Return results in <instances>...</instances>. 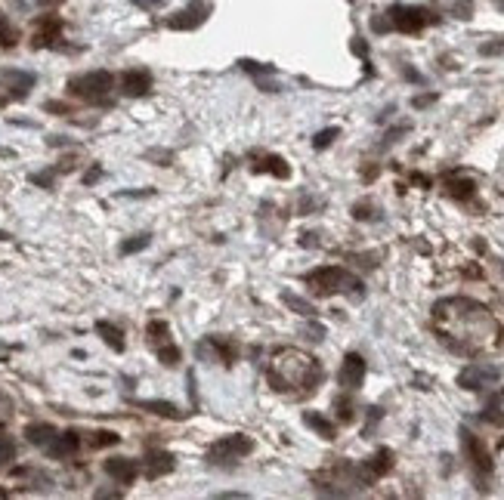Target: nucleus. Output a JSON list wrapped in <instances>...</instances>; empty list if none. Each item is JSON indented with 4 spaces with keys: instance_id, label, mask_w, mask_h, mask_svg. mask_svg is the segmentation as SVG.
Segmentation results:
<instances>
[{
    "instance_id": "obj_32",
    "label": "nucleus",
    "mask_w": 504,
    "mask_h": 500,
    "mask_svg": "<svg viewBox=\"0 0 504 500\" xmlns=\"http://www.w3.org/2000/svg\"><path fill=\"white\" fill-rule=\"evenodd\" d=\"M334 411H337V420H341V423H353L356 411H353V401H350V398H337Z\"/></svg>"
},
{
    "instance_id": "obj_18",
    "label": "nucleus",
    "mask_w": 504,
    "mask_h": 500,
    "mask_svg": "<svg viewBox=\"0 0 504 500\" xmlns=\"http://www.w3.org/2000/svg\"><path fill=\"white\" fill-rule=\"evenodd\" d=\"M78 448H81V432H75V429L56 432V438H53V442L47 444V451H50L53 460H65V457H75Z\"/></svg>"
},
{
    "instance_id": "obj_15",
    "label": "nucleus",
    "mask_w": 504,
    "mask_h": 500,
    "mask_svg": "<svg viewBox=\"0 0 504 500\" xmlns=\"http://www.w3.org/2000/svg\"><path fill=\"white\" fill-rule=\"evenodd\" d=\"M174 466H176V460H174L170 451H164V448L146 451V460H143V475H146V479H161V475L174 473Z\"/></svg>"
},
{
    "instance_id": "obj_39",
    "label": "nucleus",
    "mask_w": 504,
    "mask_h": 500,
    "mask_svg": "<svg viewBox=\"0 0 504 500\" xmlns=\"http://www.w3.org/2000/svg\"><path fill=\"white\" fill-rule=\"evenodd\" d=\"M433 99H436L433 93H430V96H417V99H415V102H411V105H415V108H427V105L433 102Z\"/></svg>"
},
{
    "instance_id": "obj_13",
    "label": "nucleus",
    "mask_w": 504,
    "mask_h": 500,
    "mask_svg": "<svg viewBox=\"0 0 504 500\" xmlns=\"http://www.w3.org/2000/svg\"><path fill=\"white\" fill-rule=\"evenodd\" d=\"M365 358L359 355V352H347L343 355V364H341V374H337V380H341L343 389H359L362 380H365Z\"/></svg>"
},
{
    "instance_id": "obj_19",
    "label": "nucleus",
    "mask_w": 504,
    "mask_h": 500,
    "mask_svg": "<svg viewBox=\"0 0 504 500\" xmlns=\"http://www.w3.org/2000/svg\"><path fill=\"white\" fill-rule=\"evenodd\" d=\"M201 346H207V349L214 352V361L226 364V368L238 361V343H232L229 337H220V333H211V337H207Z\"/></svg>"
},
{
    "instance_id": "obj_17",
    "label": "nucleus",
    "mask_w": 504,
    "mask_h": 500,
    "mask_svg": "<svg viewBox=\"0 0 504 500\" xmlns=\"http://www.w3.org/2000/svg\"><path fill=\"white\" fill-rule=\"evenodd\" d=\"M121 93L124 96H149L152 93V74L146 68H130V71L121 74Z\"/></svg>"
},
{
    "instance_id": "obj_24",
    "label": "nucleus",
    "mask_w": 504,
    "mask_h": 500,
    "mask_svg": "<svg viewBox=\"0 0 504 500\" xmlns=\"http://www.w3.org/2000/svg\"><path fill=\"white\" fill-rule=\"evenodd\" d=\"M139 407H146V411L158 414V417H168V420H183V411L176 405H170V401H161V398H146V401H137Z\"/></svg>"
},
{
    "instance_id": "obj_30",
    "label": "nucleus",
    "mask_w": 504,
    "mask_h": 500,
    "mask_svg": "<svg viewBox=\"0 0 504 500\" xmlns=\"http://www.w3.org/2000/svg\"><path fill=\"white\" fill-rule=\"evenodd\" d=\"M118 442H121L118 432L100 429V432H93V438H90V448H108V444H118Z\"/></svg>"
},
{
    "instance_id": "obj_38",
    "label": "nucleus",
    "mask_w": 504,
    "mask_h": 500,
    "mask_svg": "<svg viewBox=\"0 0 504 500\" xmlns=\"http://www.w3.org/2000/svg\"><path fill=\"white\" fill-rule=\"evenodd\" d=\"M470 10H473L470 0H458V3H455V12H458L461 19H470Z\"/></svg>"
},
{
    "instance_id": "obj_20",
    "label": "nucleus",
    "mask_w": 504,
    "mask_h": 500,
    "mask_svg": "<svg viewBox=\"0 0 504 500\" xmlns=\"http://www.w3.org/2000/svg\"><path fill=\"white\" fill-rule=\"evenodd\" d=\"M0 80L7 84V90H10V96H16V99H25L28 96V90L34 86V74L32 71H0Z\"/></svg>"
},
{
    "instance_id": "obj_40",
    "label": "nucleus",
    "mask_w": 504,
    "mask_h": 500,
    "mask_svg": "<svg viewBox=\"0 0 504 500\" xmlns=\"http://www.w3.org/2000/svg\"><path fill=\"white\" fill-rule=\"evenodd\" d=\"M100 176H102V167H93V170H90L87 176H84V182H87V185H93V182H96V179H100Z\"/></svg>"
},
{
    "instance_id": "obj_41",
    "label": "nucleus",
    "mask_w": 504,
    "mask_h": 500,
    "mask_svg": "<svg viewBox=\"0 0 504 500\" xmlns=\"http://www.w3.org/2000/svg\"><path fill=\"white\" fill-rule=\"evenodd\" d=\"M306 333H310V340H322L325 337V331L319 324H312V327H306Z\"/></svg>"
},
{
    "instance_id": "obj_25",
    "label": "nucleus",
    "mask_w": 504,
    "mask_h": 500,
    "mask_svg": "<svg viewBox=\"0 0 504 500\" xmlns=\"http://www.w3.org/2000/svg\"><path fill=\"white\" fill-rule=\"evenodd\" d=\"M303 423L310 426V429H316L322 438H328V442L337 436V426L331 423L328 417H322V414H316V411H306V414H303Z\"/></svg>"
},
{
    "instance_id": "obj_9",
    "label": "nucleus",
    "mask_w": 504,
    "mask_h": 500,
    "mask_svg": "<svg viewBox=\"0 0 504 500\" xmlns=\"http://www.w3.org/2000/svg\"><path fill=\"white\" fill-rule=\"evenodd\" d=\"M390 469H393V451L390 448H378L365 463H362V466H356V481H359L362 488L374 485V481L384 479Z\"/></svg>"
},
{
    "instance_id": "obj_16",
    "label": "nucleus",
    "mask_w": 504,
    "mask_h": 500,
    "mask_svg": "<svg viewBox=\"0 0 504 500\" xmlns=\"http://www.w3.org/2000/svg\"><path fill=\"white\" fill-rule=\"evenodd\" d=\"M102 466H106L108 479H115L118 485H133L137 475H139V463L130 460V457H108Z\"/></svg>"
},
{
    "instance_id": "obj_31",
    "label": "nucleus",
    "mask_w": 504,
    "mask_h": 500,
    "mask_svg": "<svg viewBox=\"0 0 504 500\" xmlns=\"http://www.w3.org/2000/svg\"><path fill=\"white\" fill-rule=\"evenodd\" d=\"M282 300L288 302L291 309H297L300 315H316V309H312V302H306V300H300L297 294H282Z\"/></svg>"
},
{
    "instance_id": "obj_22",
    "label": "nucleus",
    "mask_w": 504,
    "mask_h": 500,
    "mask_svg": "<svg viewBox=\"0 0 504 500\" xmlns=\"http://www.w3.org/2000/svg\"><path fill=\"white\" fill-rule=\"evenodd\" d=\"M96 333L102 337V343H106L108 349H115V352H124L127 349L124 333H121V327H115L112 321H96Z\"/></svg>"
},
{
    "instance_id": "obj_3",
    "label": "nucleus",
    "mask_w": 504,
    "mask_h": 500,
    "mask_svg": "<svg viewBox=\"0 0 504 500\" xmlns=\"http://www.w3.org/2000/svg\"><path fill=\"white\" fill-rule=\"evenodd\" d=\"M306 284L316 296H334V294H353L359 300L365 290H362V281L356 275H350L341 265H319L306 275Z\"/></svg>"
},
{
    "instance_id": "obj_27",
    "label": "nucleus",
    "mask_w": 504,
    "mask_h": 500,
    "mask_svg": "<svg viewBox=\"0 0 504 500\" xmlns=\"http://www.w3.org/2000/svg\"><path fill=\"white\" fill-rule=\"evenodd\" d=\"M16 43H19V31H16V25L0 12V47L10 49V47H16Z\"/></svg>"
},
{
    "instance_id": "obj_21",
    "label": "nucleus",
    "mask_w": 504,
    "mask_h": 500,
    "mask_svg": "<svg viewBox=\"0 0 504 500\" xmlns=\"http://www.w3.org/2000/svg\"><path fill=\"white\" fill-rule=\"evenodd\" d=\"M446 191L452 198H458V201H470L473 191H477V185H473L470 176H461V173H448L446 176Z\"/></svg>"
},
{
    "instance_id": "obj_4",
    "label": "nucleus",
    "mask_w": 504,
    "mask_h": 500,
    "mask_svg": "<svg viewBox=\"0 0 504 500\" xmlns=\"http://www.w3.org/2000/svg\"><path fill=\"white\" fill-rule=\"evenodd\" d=\"M115 90V74L108 71H87V74H78V78L69 80V93L90 105H108V93Z\"/></svg>"
},
{
    "instance_id": "obj_34",
    "label": "nucleus",
    "mask_w": 504,
    "mask_h": 500,
    "mask_svg": "<svg viewBox=\"0 0 504 500\" xmlns=\"http://www.w3.org/2000/svg\"><path fill=\"white\" fill-rule=\"evenodd\" d=\"M337 133H341V130H337V127L322 130V133H316V136H312V145H316V148H328L331 142L337 139Z\"/></svg>"
},
{
    "instance_id": "obj_42",
    "label": "nucleus",
    "mask_w": 504,
    "mask_h": 500,
    "mask_svg": "<svg viewBox=\"0 0 504 500\" xmlns=\"http://www.w3.org/2000/svg\"><path fill=\"white\" fill-rule=\"evenodd\" d=\"M3 238H10V235H7V232H0V241H3Z\"/></svg>"
},
{
    "instance_id": "obj_1",
    "label": "nucleus",
    "mask_w": 504,
    "mask_h": 500,
    "mask_svg": "<svg viewBox=\"0 0 504 500\" xmlns=\"http://www.w3.org/2000/svg\"><path fill=\"white\" fill-rule=\"evenodd\" d=\"M433 324L448 349L467 358L489 355L501 346V324L485 306L467 296H448L433 306Z\"/></svg>"
},
{
    "instance_id": "obj_12",
    "label": "nucleus",
    "mask_w": 504,
    "mask_h": 500,
    "mask_svg": "<svg viewBox=\"0 0 504 500\" xmlns=\"http://www.w3.org/2000/svg\"><path fill=\"white\" fill-rule=\"evenodd\" d=\"M62 40V19L59 16H41L38 25H34V37H32V47L34 49H47V47H56Z\"/></svg>"
},
{
    "instance_id": "obj_36",
    "label": "nucleus",
    "mask_w": 504,
    "mask_h": 500,
    "mask_svg": "<svg viewBox=\"0 0 504 500\" xmlns=\"http://www.w3.org/2000/svg\"><path fill=\"white\" fill-rule=\"evenodd\" d=\"M53 176H56V170H47V173H34L32 182L41 185V189H53Z\"/></svg>"
},
{
    "instance_id": "obj_7",
    "label": "nucleus",
    "mask_w": 504,
    "mask_h": 500,
    "mask_svg": "<svg viewBox=\"0 0 504 500\" xmlns=\"http://www.w3.org/2000/svg\"><path fill=\"white\" fill-rule=\"evenodd\" d=\"M461 448H464L467 460H470V469L477 473V481L479 488H485V479L492 475V454L485 451L483 438L473 436L470 429H461Z\"/></svg>"
},
{
    "instance_id": "obj_23",
    "label": "nucleus",
    "mask_w": 504,
    "mask_h": 500,
    "mask_svg": "<svg viewBox=\"0 0 504 500\" xmlns=\"http://www.w3.org/2000/svg\"><path fill=\"white\" fill-rule=\"evenodd\" d=\"M25 438L32 444H41V448H47V444L56 438V426H50V423H28L25 426Z\"/></svg>"
},
{
    "instance_id": "obj_8",
    "label": "nucleus",
    "mask_w": 504,
    "mask_h": 500,
    "mask_svg": "<svg viewBox=\"0 0 504 500\" xmlns=\"http://www.w3.org/2000/svg\"><path fill=\"white\" fill-rule=\"evenodd\" d=\"M146 337H149V343L155 346L161 364H168V368H176V364H180L183 352L174 346V340H170V327L164 324L161 318H152L149 324H146Z\"/></svg>"
},
{
    "instance_id": "obj_37",
    "label": "nucleus",
    "mask_w": 504,
    "mask_h": 500,
    "mask_svg": "<svg viewBox=\"0 0 504 500\" xmlns=\"http://www.w3.org/2000/svg\"><path fill=\"white\" fill-rule=\"evenodd\" d=\"M479 53H483V56H498V53H504V37H501V40H495V43H483V47H479Z\"/></svg>"
},
{
    "instance_id": "obj_2",
    "label": "nucleus",
    "mask_w": 504,
    "mask_h": 500,
    "mask_svg": "<svg viewBox=\"0 0 504 500\" xmlns=\"http://www.w3.org/2000/svg\"><path fill=\"white\" fill-rule=\"evenodd\" d=\"M266 380L275 392L291 395V398H306L325 380V368L300 349H279L266 368Z\"/></svg>"
},
{
    "instance_id": "obj_29",
    "label": "nucleus",
    "mask_w": 504,
    "mask_h": 500,
    "mask_svg": "<svg viewBox=\"0 0 504 500\" xmlns=\"http://www.w3.org/2000/svg\"><path fill=\"white\" fill-rule=\"evenodd\" d=\"M353 219L368 222V219H378V207L371 201H356L353 204Z\"/></svg>"
},
{
    "instance_id": "obj_6",
    "label": "nucleus",
    "mask_w": 504,
    "mask_h": 500,
    "mask_svg": "<svg viewBox=\"0 0 504 500\" xmlns=\"http://www.w3.org/2000/svg\"><path fill=\"white\" fill-rule=\"evenodd\" d=\"M251 451H254V438L244 436V432H232V436H223V438H217V442L211 444V451H207V463H217V466H223V463H236V460H242V457H248Z\"/></svg>"
},
{
    "instance_id": "obj_11",
    "label": "nucleus",
    "mask_w": 504,
    "mask_h": 500,
    "mask_svg": "<svg viewBox=\"0 0 504 500\" xmlns=\"http://www.w3.org/2000/svg\"><path fill=\"white\" fill-rule=\"evenodd\" d=\"M207 16H211V3H205V0H195V3H189L186 10L174 12V16L168 19V28H174V31H192V28H198V25H205Z\"/></svg>"
},
{
    "instance_id": "obj_14",
    "label": "nucleus",
    "mask_w": 504,
    "mask_h": 500,
    "mask_svg": "<svg viewBox=\"0 0 504 500\" xmlns=\"http://www.w3.org/2000/svg\"><path fill=\"white\" fill-rule=\"evenodd\" d=\"M248 160H251V170H254V173H273V176H279V179H288V176H291V167H288V160L279 158V154L251 152Z\"/></svg>"
},
{
    "instance_id": "obj_10",
    "label": "nucleus",
    "mask_w": 504,
    "mask_h": 500,
    "mask_svg": "<svg viewBox=\"0 0 504 500\" xmlns=\"http://www.w3.org/2000/svg\"><path fill=\"white\" fill-rule=\"evenodd\" d=\"M498 377H501V370H498L495 364L473 361V364H467V368L458 374V386L461 389H470V392H479V389L498 383Z\"/></svg>"
},
{
    "instance_id": "obj_33",
    "label": "nucleus",
    "mask_w": 504,
    "mask_h": 500,
    "mask_svg": "<svg viewBox=\"0 0 504 500\" xmlns=\"http://www.w3.org/2000/svg\"><path fill=\"white\" fill-rule=\"evenodd\" d=\"M10 460H16V442L10 436H0V466Z\"/></svg>"
},
{
    "instance_id": "obj_28",
    "label": "nucleus",
    "mask_w": 504,
    "mask_h": 500,
    "mask_svg": "<svg viewBox=\"0 0 504 500\" xmlns=\"http://www.w3.org/2000/svg\"><path fill=\"white\" fill-rule=\"evenodd\" d=\"M149 241H152L149 232H139V235H133V238L121 241V253H124V257H130V253H137V250H146V247H149Z\"/></svg>"
},
{
    "instance_id": "obj_26",
    "label": "nucleus",
    "mask_w": 504,
    "mask_h": 500,
    "mask_svg": "<svg viewBox=\"0 0 504 500\" xmlns=\"http://www.w3.org/2000/svg\"><path fill=\"white\" fill-rule=\"evenodd\" d=\"M483 420H485V423L504 426V392H498L495 398L489 401V407H485V411H483Z\"/></svg>"
},
{
    "instance_id": "obj_43",
    "label": "nucleus",
    "mask_w": 504,
    "mask_h": 500,
    "mask_svg": "<svg viewBox=\"0 0 504 500\" xmlns=\"http://www.w3.org/2000/svg\"><path fill=\"white\" fill-rule=\"evenodd\" d=\"M3 102H7V99H3V96H0V105H3Z\"/></svg>"
},
{
    "instance_id": "obj_35",
    "label": "nucleus",
    "mask_w": 504,
    "mask_h": 500,
    "mask_svg": "<svg viewBox=\"0 0 504 500\" xmlns=\"http://www.w3.org/2000/svg\"><path fill=\"white\" fill-rule=\"evenodd\" d=\"M238 68H244V71L254 74V78H260V74H273V65H257V62H251V59H242L238 62Z\"/></svg>"
},
{
    "instance_id": "obj_5",
    "label": "nucleus",
    "mask_w": 504,
    "mask_h": 500,
    "mask_svg": "<svg viewBox=\"0 0 504 500\" xmlns=\"http://www.w3.org/2000/svg\"><path fill=\"white\" fill-rule=\"evenodd\" d=\"M384 16L390 22V28L402 31V34H421L424 28L439 22V16L433 10H427V6H409V3H393Z\"/></svg>"
}]
</instances>
